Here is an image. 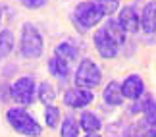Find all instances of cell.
I'll list each match as a JSON object with an SVG mask.
<instances>
[{
	"instance_id": "cell-1",
	"label": "cell",
	"mask_w": 156,
	"mask_h": 137,
	"mask_svg": "<svg viewBox=\"0 0 156 137\" xmlns=\"http://www.w3.org/2000/svg\"><path fill=\"white\" fill-rule=\"evenodd\" d=\"M6 120L14 132L25 135V137H41L43 135V126L33 118L25 108H10L6 112Z\"/></svg>"
},
{
	"instance_id": "cell-2",
	"label": "cell",
	"mask_w": 156,
	"mask_h": 137,
	"mask_svg": "<svg viewBox=\"0 0 156 137\" xmlns=\"http://www.w3.org/2000/svg\"><path fill=\"white\" fill-rule=\"evenodd\" d=\"M44 43H43V35L39 33V29L33 25V23H23L21 25V39H20V50L21 54L29 58V60H35L43 54Z\"/></svg>"
},
{
	"instance_id": "cell-3",
	"label": "cell",
	"mask_w": 156,
	"mask_h": 137,
	"mask_svg": "<svg viewBox=\"0 0 156 137\" xmlns=\"http://www.w3.org/2000/svg\"><path fill=\"white\" fill-rule=\"evenodd\" d=\"M100 79H102V71H100V68L93 60L85 58V60L79 62V66L75 70V87L91 91V89H94L100 83Z\"/></svg>"
},
{
	"instance_id": "cell-4",
	"label": "cell",
	"mask_w": 156,
	"mask_h": 137,
	"mask_svg": "<svg viewBox=\"0 0 156 137\" xmlns=\"http://www.w3.org/2000/svg\"><path fill=\"white\" fill-rule=\"evenodd\" d=\"M35 97H37V85H35L33 77L23 75V77H17V79L12 83V87H10V99H14L17 104L29 106V104H33Z\"/></svg>"
},
{
	"instance_id": "cell-5",
	"label": "cell",
	"mask_w": 156,
	"mask_h": 137,
	"mask_svg": "<svg viewBox=\"0 0 156 137\" xmlns=\"http://www.w3.org/2000/svg\"><path fill=\"white\" fill-rule=\"evenodd\" d=\"M73 17H75V23L81 29H91V27L97 25L104 16L100 14V10L94 6L93 0H89V2H81V4L75 6Z\"/></svg>"
},
{
	"instance_id": "cell-6",
	"label": "cell",
	"mask_w": 156,
	"mask_h": 137,
	"mask_svg": "<svg viewBox=\"0 0 156 137\" xmlns=\"http://www.w3.org/2000/svg\"><path fill=\"white\" fill-rule=\"evenodd\" d=\"M94 100V95L89 89H81V87H73L68 89L64 93V104L69 108H85Z\"/></svg>"
},
{
	"instance_id": "cell-7",
	"label": "cell",
	"mask_w": 156,
	"mask_h": 137,
	"mask_svg": "<svg viewBox=\"0 0 156 137\" xmlns=\"http://www.w3.org/2000/svg\"><path fill=\"white\" fill-rule=\"evenodd\" d=\"M93 45L97 46L98 54L102 56V58H106V60H110V58H116L118 49H119V46L114 43L110 37H108V33L104 31V27H102V29H98V31L94 33V37H93Z\"/></svg>"
},
{
	"instance_id": "cell-8",
	"label": "cell",
	"mask_w": 156,
	"mask_h": 137,
	"mask_svg": "<svg viewBox=\"0 0 156 137\" xmlns=\"http://www.w3.org/2000/svg\"><path fill=\"white\" fill-rule=\"evenodd\" d=\"M122 93H123V99L139 100L143 95H145V81L141 79V75L131 74V75L125 77L123 83H122Z\"/></svg>"
},
{
	"instance_id": "cell-9",
	"label": "cell",
	"mask_w": 156,
	"mask_h": 137,
	"mask_svg": "<svg viewBox=\"0 0 156 137\" xmlns=\"http://www.w3.org/2000/svg\"><path fill=\"white\" fill-rule=\"evenodd\" d=\"M118 23L122 25L125 33H137L141 29V14H137L133 6H125V8L119 10Z\"/></svg>"
},
{
	"instance_id": "cell-10",
	"label": "cell",
	"mask_w": 156,
	"mask_h": 137,
	"mask_svg": "<svg viewBox=\"0 0 156 137\" xmlns=\"http://www.w3.org/2000/svg\"><path fill=\"white\" fill-rule=\"evenodd\" d=\"M141 27L145 33H156V0L145 4L141 12Z\"/></svg>"
},
{
	"instance_id": "cell-11",
	"label": "cell",
	"mask_w": 156,
	"mask_h": 137,
	"mask_svg": "<svg viewBox=\"0 0 156 137\" xmlns=\"http://www.w3.org/2000/svg\"><path fill=\"white\" fill-rule=\"evenodd\" d=\"M79 128L83 129L85 133H98L100 132V128H102V122H100V118L94 114V112H81V116H79Z\"/></svg>"
},
{
	"instance_id": "cell-12",
	"label": "cell",
	"mask_w": 156,
	"mask_h": 137,
	"mask_svg": "<svg viewBox=\"0 0 156 137\" xmlns=\"http://www.w3.org/2000/svg\"><path fill=\"white\" fill-rule=\"evenodd\" d=\"M102 99L106 104L110 106H119L123 103V93H122V85L118 81H110L108 85L104 87V93H102Z\"/></svg>"
},
{
	"instance_id": "cell-13",
	"label": "cell",
	"mask_w": 156,
	"mask_h": 137,
	"mask_svg": "<svg viewBox=\"0 0 156 137\" xmlns=\"http://www.w3.org/2000/svg\"><path fill=\"white\" fill-rule=\"evenodd\" d=\"M143 116H145V126L151 128V129H156V100L152 97L145 95L143 97Z\"/></svg>"
},
{
	"instance_id": "cell-14",
	"label": "cell",
	"mask_w": 156,
	"mask_h": 137,
	"mask_svg": "<svg viewBox=\"0 0 156 137\" xmlns=\"http://www.w3.org/2000/svg\"><path fill=\"white\" fill-rule=\"evenodd\" d=\"M104 31L108 33V37H110L118 46H122L125 43V31L122 29V25L118 23V20H108L104 23Z\"/></svg>"
},
{
	"instance_id": "cell-15",
	"label": "cell",
	"mask_w": 156,
	"mask_h": 137,
	"mask_svg": "<svg viewBox=\"0 0 156 137\" xmlns=\"http://www.w3.org/2000/svg\"><path fill=\"white\" fill-rule=\"evenodd\" d=\"M54 56L62 58L64 62H73L77 58V46L73 43H69V41H64V43H60L56 46V50H54Z\"/></svg>"
},
{
	"instance_id": "cell-16",
	"label": "cell",
	"mask_w": 156,
	"mask_h": 137,
	"mask_svg": "<svg viewBox=\"0 0 156 137\" xmlns=\"http://www.w3.org/2000/svg\"><path fill=\"white\" fill-rule=\"evenodd\" d=\"M48 71L54 77H58V79H66L68 74H69V64L64 62L62 58H58V56H52L48 60Z\"/></svg>"
},
{
	"instance_id": "cell-17",
	"label": "cell",
	"mask_w": 156,
	"mask_h": 137,
	"mask_svg": "<svg viewBox=\"0 0 156 137\" xmlns=\"http://www.w3.org/2000/svg\"><path fill=\"white\" fill-rule=\"evenodd\" d=\"M79 122L73 116H66L64 122H60V137H79Z\"/></svg>"
},
{
	"instance_id": "cell-18",
	"label": "cell",
	"mask_w": 156,
	"mask_h": 137,
	"mask_svg": "<svg viewBox=\"0 0 156 137\" xmlns=\"http://www.w3.org/2000/svg\"><path fill=\"white\" fill-rule=\"evenodd\" d=\"M14 45H16L14 33H12L10 29H2V31H0V60H4V58L14 50Z\"/></svg>"
},
{
	"instance_id": "cell-19",
	"label": "cell",
	"mask_w": 156,
	"mask_h": 137,
	"mask_svg": "<svg viewBox=\"0 0 156 137\" xmlns=\"http://www.w3.org/2000/svg\"><path fill=\"white\" fill-rule=\"evenodd\" d=\"M37 97H39V100H41L44 106H48V104L54 103V99H56V89H54L52 83L43 81V83L39 85V89H37Z\"/></svg>"
},
{
	"instance_id": "cell-20",
	"label": "cell",
	"mask_w": 156,
	"mask_h": 137,
	"mask_svg": "<svg viewBox=\"0 0 156 137\" xmlns=\"http://www.w3.org/2000/svg\"><path fill=\"white\" fill-rule=\"evenodd\" d=\"M60 122H62V112H60V108L54 104H48L44 108V124L50 129H54V128L60 126Z\"/></svg>"
},
{
	"instance_id": "cell-21",
	"label": "cell",
	"mask_w": 156,
	"mask_h": 137,
	"mask_svg": "<svg viewBox=\"0 0 156 137\" xmlns=\"http://www.w3.org/2000/svg\"><path fill=\"white\" fill-rule=\"evenodd\" d=\"M93 2L102 16H112L114 12L119 10V0H93Z\"/></svg>"
},
{
	"instance_id": "cell-22",
	"label": "cell",
	"mask_w": 156,
	"mask_h": 137,
	"mask_svg": "<svg viewBox=\"0 0 156 137\" xmlns=\"http://www.w3.org/2000/svg\"><path fill=\"white\" fill-rule=\"evenodd\" d=\"M129 137H156V129H151V128H139V129H135L133 133H131Z\"/></svg>"
},
{
	"instance_id": "cell-23",
	"label": "cell",
	"mask_w": 156,
	"mask_h": 137,
	"mask_svg": "<svg viewBox=\"0 0 156 137\" xmlns=\"http://www.w3.org/2000/svg\"><path fill=\"white\" fill-rule=\"evenodd\" d=\"M48 0H21V4L25 6V8H31V10H37L41 6H44Z\"/></svg>"
},
{
	"instance_id": "cell-24",
	"label": "cell",
	"mask_w": 156,
	"mask_h": 137,
	"mask_svg": "<svg viewBox=\"0 0 156 137\" xmlns=\"http://www.w3.org/2000/svg\"><path fill=\"white\" fill-rule=\"evenodd\" d=\"M83 137H100V135H98V133H85Z\"/></svg>"
},
{
	"instance_id": "cell-25",
	"label": "cell",
	"mask_w": 156,
	"mask_h": 137,
	"mask_svg": "<svg viewBox=\"0 0 156 137\" xmlns=\"http://www.w3.org/2000/svg\"><path fill=\"white\" fill-rule=\"evenodd\" d=\"M0 21H2V8H0Z\"/></svg>"
}]
</instances>
